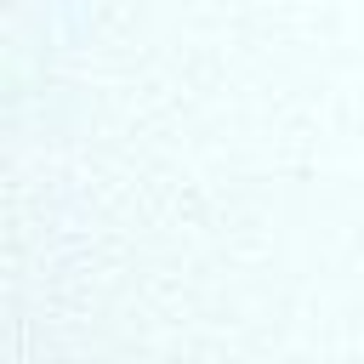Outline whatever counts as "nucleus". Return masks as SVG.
I'll return each instance as SVG.
<instances>
[]
</instances>
